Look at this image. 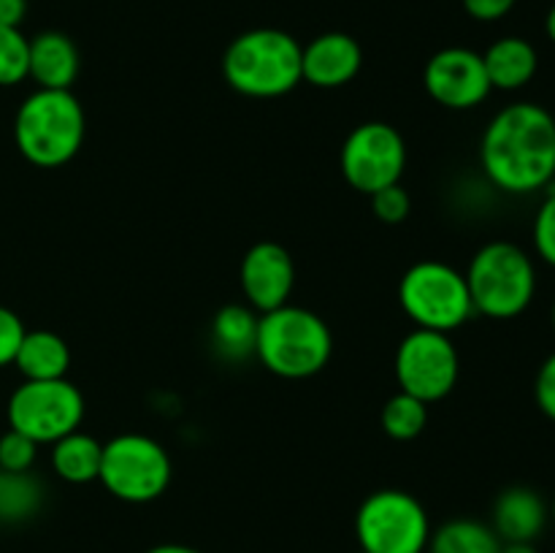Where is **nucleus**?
<instances>
[{
    "label": "nucleus",
    "mask_w": 555,
    "mask_h": 553,
    "mask_svg": "<svg viewBox=\"0 0 555 553\" xmlns=\"http://www.w3.org/2000/svg\"><path fill=\"white\" fill-rule=\"evenodd\" d=\"M488 182L509 195H531L555 179V117L540 103H509L493 114L480 139Z\"/></svg>",
    "instance_id": "f257e3e1"
},
{
    "label": "nucleus",
    "mask_w": 555,
    "mask_h": 553,
    "mask_svg": "<svg viewBox=\"0 0 555 553\" xmlns=\"http://www.w3.org/2000/svg\"><path fill=\"white\" fill-rule=\"evenodd\" d=\"M222 76L238 95L282 98L301 85V43L276 27H255L228 43Z\"/></svg>",
    "instance_id": "f03ea898"
},
{
    "label": "nucleus",
    "mask_w": 555,
    "mask_h": 553,
    "mask_svg": "<svg viewBox=\"0 0 555 553\" xmlns=\"http://www.w3.org/2000/svg\"><path fill=\"white\" fill-rule=\"evenodd\" d=\"M85 106L70 90L38 87L16 108V150L38 168H60L74 160L85 144Z\"/></svg>",
    "instance_id": "7ed1b4c3"
},
{
    "label": "nucleus",
    "mask_w": 555,
    "mask_h": 553,
    "mask_svg": "<svg viewBox=\"0 0 555 553\" xmlns=\"http://www.w3.org/2000/svg\"><path fill=\"white\" fill-rule=\"evenodd\" d=\"M334 352L328 323L307 307L285 304L258 320L255 356L282 380H307L323 372Z\"/></svg>",
    "instance_id": "20e7f679"
},
{
    "label": "nucleus",
    "mask_w": 555,
    "mask_h": 553,
    "mask_svg": "<svg viewBox=\"0 0 555 553\" xmlns=\"http://www.w3.org/2000/svg\"><path fill=\"white\" fill-rule=\"evenodd\" d=\"M475 312L491 320H513L529 309L537 293L531 255L513 242H488L472 255L464 271Z\"/></svg>",
    "instance_id": "39448f33"
},
{
    "label": "nucleus",
    "mask_w": 555,
    "mask_h": 553,
    "mask_svg": "<svg viewBox=\"0 0 555 553\" xmlns=\"http://www.w3.org/2000/svg\"><path fill=\"white\" fill-rule=\"evenodd\" d=\"M399 304L415 329L450 331L469 323L475 314L464 271L442 260H417L399 282Z\"/></svg>",
    "instance_id": "423d86ee"
},
{
    "label": "nucleus",
    "mask_w": 555,
    "mask_h": 553,
    "mask_svg": "<svg viewBox=\"0 0 555 553\" xmlns=\"http://www.w3.org/2000/svg\"><path fill=\"white\" fill-rule=\"evenodd\" d=\"M171 477V455L157 439L146 434H117L103 445L98 480L119 502H155L168 491Z\"/></svg>",
    "instance_id": "0eeeda50"
},
{
    "label": "nucleus",
    "mask_w": 555,
    "mask_h": 553,
    "mask_svg": "<svg viewBox=\"0 0 555 553\" xmlns=\"http://www.w3.org/2000/svg\"><path fill=\"white\" fill-rule=\"evenodd\" d=\"M356 537L361 551L369 553H426L431 518L412 493L379 488L358 507Z\"/></svg>",
    "instance_id": "6e6552de"
},
{
    "label": "nucleus",
    "mask_w": 555,
    "mask_h": 553,
    "mask_svg": "<svg viewBox=\"0 0 555 553\" xmlns=\"http://www.w3.org/2000/svg\"><path fill=\"white\" fill-rule=\"evenodd\" d=\"M85 396L68 377L22 380L5 404L9 428L27 434L33 442L52 445L76 432L85 421Z\"/></svg>",
    "instance_id": "1a4fd4ad"
},
{
    "label": "nucleus",
    "mask_w": 555,
    "mask_h": 553,
    "mask_svg": "<svg viewBox=\"0 0 555 553\" xmlns=\"http://www.w3.org/2000/svg\"><path fill=\"white\" fill-rule=\"evenodd\" d=\"M393 372L399 390L434 404L453 394L461 374V358L448 334L415 329L396 347Z\"/></svg>",
    "instance_id": "9d476101"
},
{
    "label": "nucleus",
    "mask_w": 555,
    "mask_h": 553,
    "mask_svg": "<svg viewBox=\"0 0 555 553\" xmlns=\"http://www.w3.org/2000/svg\"><path fill=\"white\" fill-rule=\"evenodd\" d=\"M339 166L347 184L363 195L399 184L406 168L404 136L379 119L358 125L341 144Z\"/></svg>",
    "instance_id": "9b49d317"
},
{
    "label": "nucleus",
    "mask_w": 555,
    "mask_h": 553,
    "mask_svg": "<svg viewBox=\"0 0 555 553\" xmlns=\"http://www.w3.org/2000/svg\"><path fill=\"white\" fill-rule=\"evenodd\" d=\"M423 87L439 106L450 112H469L491 95L482 54L466 47H448L431 54L423 70Z\"/></svg>",
    "instance_id": "f8f14e48"
},
{
    "label": "nucleus",
    "mask_w": 555,
    "mask_h": 553,
    "mask_svg": "<svg viewBox=\"0 0 555 553\" xmlns=\"http://www.w3.org/2000/svg\"><path fill=\"white\" fill-rule=\"evenodd\" d=\"M238 282L247 298V307L263 314L291 304L296 287V263L293 255L276 242H258L244 253Z\"/></svg>",
    "instance_id": "ddd939ff"
},
{
    "label": "nucleus",
    "mask_w": 555,
    "mask_h": 553,
    "mask_svg": "<svg viewBox=\"0 0 555 553\" xmlns=\"http://www.w3.org/2000/svg\"><path fill=\"white\" fill-rule=\"evenodd\" d=\"M363 49L347 33H323L301 47V81L320 87V90H336L345 87L361 74Z\"/></svg>",
    "instance_id": "4468645a"
},
{
    "label": "nucleus",
    "mask_w": 555,
    "mask_h": 553,
    "mask_svg": "<svg viewBox=\"0 0 555 553\" xmlns=\"http://www.w3.org/2000/svg\"><path fill=\"white\" fill-rule=\"evenodd\" d=\"M551 520L545 499L529 486H509L493 502L491 529L502 542H534Z\"/></svg>",
    "instance_id": "2eb2a0df"
},
{
    "label": "nucleus",
    "mask_w": 555,
    "mask_h": 553,
    "mask_svg": "<svg viewBox=\"0 0 555 553\" xmlns=\"http://www.w3.org/2000/svg\"><path fill=\"white\" fill-rule=\"evenodd\" d=\"M81 70V54L65 33L47 30L30 38V79L43 90H70Z\"/></svg>",
    "instance_id": "dca6fc26"
},
{
    "label": "nucleus",
    "mask_w": 555,
    "mask_h": 553,
    "mask_svg": "<svg viewBox=\"0 0 555 553\" xmlns=\"http://www.w3.org/2000/svg\"><path fill=\"white\" fill-rule=\"evenodd\" d=\"M482 63H486V74L493 90L515 92L524 90L537 76L540 54H537L534 43L526 38L504 36L482 52Z\"/></svg>",
    "instance_id": "f3484780"
},
{
    "label": "nucleus",
    "mask_w": 555,
    "mask_h": 553,
    "mask_svg": "<svg viewBox=\"0 0 555 553\" xmlns=\"http://www.w3.org/2000/svg\"><path fill=\"white\" fill-rule=\"evenodd\" d=\"M14 366L25 380H60L70 369V347L60 334L47 329L25 331Z\"/></svg>",
    "instance_id": "a211bd4d"
},
{
    "label": "nucleus",
    "mask_w": 555,
    "mask_h": 553,
    "mask_svg": "<svg viewBox=\"0 0 555 553\" xmlns=\"http://www.w3.org/2000/svg\"><path fill=\"white\" fill-rule=\"evenodd\" d=\"M260 314L247 304H225L211 320V345L225 361L242 363L255 356Z\"/></svg>",
    "instance_id": "6ab92c4d"
},
{
    "label": "nucleus",
    "mask_w": 555,
    "mask_h": 553,
    "mask_svg": "<svg viewBox=\"0 0 555 553\" xmlns=\"http://www.w3.org/2000/svg\"><path fill=\"white\" fill-rule=\"evenodd\" d=\"M49 448H52L49 450L52 472L60 480L70 483V486H85V483L98 480L103 445L92 434L76 428V432L65 434V437H60Z\"/></svg>",
    "instance_id": "aec40b11"
},
{
    "label": "nucleus",
    "mask_w": 555,
    "mask_h": 553,
    "mask_svg": "<svg viewBox=\"0 0 555 553\" xmlns=\"http://www.w3.org/2000/svg\"><path fill=\"white\" fill-rule=\"evenodd\" d=\"M428 553H502V540L491 524L477 518H453L431 529Z\"/></svg>",
    "instance_id": "412c9836"
},
{
    "label": "nucleus",
    "mask_w": 555,
    "mask_h": 553,
    "mask_svg": "<svg viewBox=\"0 0 555 553\" xmlns=\"http://www.w3.org/2000/svg\"><path fill=\"white\" fill-rule=\"evenodd\" d=\"M47 499V488L30 472L0 470V524H25L36 518Z\"/></svg>",
    "instance_id": "4be33fe9"
},
{
    "label": "nucleus",
    "mask_w": 555,
    "mask_h": 553,
    "mask_svg": "<svg viewBox=\"0 0 555 553\" xmlns=\"http://www.w3.org/2000/svg\"><path fill=\"white\" fill-rule=\"evenodd\" d=\"M379 423H383V432L390 439H396V442H410V439L421 437L423 428H426L428 404L415 399V396L404 394V390H399V394L385 401Z\"/></svg>",
    "instance_id": "5701e85b"
},
{
    "label": "nucleus",
    "mask_w": 555,
    "mask_h": 553,
    "mask_svg": "<svg viewBox=\"0 0 555 553\" xmlns=\"http://www.w3.org/2000/svg\"><path fill=\"white\" fill-rule=\"evenodd\" d=\"M30 76V38L20 27H0V87H14Z\"/></svg>",
    "instance_id": "b1692460"
},
{
    "label": "nucleus",
    "mask_w": 555,
    "mask_h": 553,
    "mask_svg": "<svg viewBox=\"0 0 555 553\" xmlns=\"http://www.w3.org/2000/svg\"><path fill=\"white\" fill-rule=\"evenodd\" d=\"M41 445L33 442L27 434L9 428L0 434V470L3 472H30L38 459Z\"/></svg>",
    "instance_id": "393cba45"
},
{
    "label": "nucleus",
    "mask_w": 555,
    "mask_h": 553,
    "mask_svg": "<svg viewBox=\"0 0 555 553\" xmlns=\"http://www.w3.org/2000/svg\"><path fill=\"white\" fill-rule=\"evenodd\" d=\"M531 239H534L537 255L555 269V188L547 190L545 201L537 209Z\"/></svg>",
    "instance_id": "a878e982"
},
{
    "label": "nucleus",
    "mask_w": 555,
    "mask_h": 553,
    "mask_svg": "<svg viewBox=\"0 0 555 553\" xmlns=\"http://www.w3.org/2000/svg\"><path fill=\"white\" fill-rule=\"evenodd\" d=\"M369 198H372L374 217H377V220H383V222H388V226L404 222L406 217H410L412 198H410V193L401 188V182L390 184V188H385V190H377V193L369 195Z\"/></svg>",
    "instance_id": "bb28decb"
},
{
    "label": "nucleus",
    "mask_w": 555,
    "mask_h": 553,
    "mask_svg": "<svg viewBox=\"0 0 555 553\" xmlns=\"http://www.w3.org/2000/svg\"><path fill=\"white\" fill-rule=\"evenodd\" d=\"M25 323L20 314L9 307H0V369L11 366L20 350L22 339H25Z\"/></svg>",
    "instance_id": "cd10ccee"
},
{
    "label": "nucleus",
    "mask_w": 555,
    "mask_h": 553,
    "mask_svg": "<svg viewBox=\"0 0 555 553\" xmlns=\"http://www.w3.org/2000/svg\"><path fill=\"white\" fill-rule=\"evenodd\" d=\"M534 399L537 407L545 417H551L555 423V352L542 361L540 372H537L534 380Z\"/></svg>",
    "instance_id": "c85d7f7f"
},
{
    "label": "nucleus",
    "mask_w": 555,
    "mask_h": 553,
    "mask_svg": "<svg viewBox=\"0 0 555 553\" xmlns=\"http://www.w3.org/2000/svg\"><path fill=\"white\" fill-rule=\"evenodd\" d=\"M518 0H461L466 14L477 22H499L515 9Z\"/></svg>",
    "instance_id": "c756f323"
},
{
    "label": "nucleus",
    "mask_w": 555,
    "mask_h": 553,
    "mask_svg": "<svg viewBox=\"0 0 555 553\" xmlns=\"http://www.w3.org/2000/svg\"><path fill=\"white\" fill-rule=\"evenodd\" d=\"M27 14V0H0V27H20Z\"/></svg>",
    "instance_id": "7c9ffc66"
},
{
    "label": "nucleus",
    "mask_w": 555,
    "mask_h": 553,
    "mask_svg": "<svg viewBox=\"0 0 555 553\" xmlns=\"http://www.w3.org/2000/svg\"><path fill=\"white\" fill-rule=\"evenodd\" d=\"M146 553H204L193 545H182V542H163V545L150 548Z\"/></svg>",
    "instance_id": "2f4dec72"
},
{
    "label": "nucleus",
    "mask_w": 555,
    "mask_h": 553,
    "mask_svg": "<svg viewBox=\"0 0 555 553\" xmlns=\"http://www.w3.org/2000/svg\"><path fill=\"white\" fill-rule=\"evenodd\" d=\"M502 553H540L534 542H502Z\"/></svg>",
    "instance_id": "473e14b6"
},
{
    "label": "nucleus",
    "mask_w": 555,
    "mask_h": 553,
    "mask_svg": "<svg viewBox=\"0 0 555 553\" xmlns=\"http://www.w3.org/2000/svg\"><path fill=\"white\" fill-rule=\"evenodd\" d=\"M545 33H547V38H551V41L555 43V3H553V9L547 11V16H545Z\"/></svg>",
    "instance_id": "72a5a7b5"
},
{
    "label": "nucleus",
    "mask_w": 555,
    "mask_h": 553,
    "mask_svg": "<svg viewBox=\"0 0 555 553\" xmlns=\"http://www.w3.org/2000/svg\"><path fill=\"white\" fill-rule=\"evenodd\" d=\"M551 520L555 524V497H553V502H551Z\"/></svg>",
    "instance_id": "f704fd0d"
},
{
    "label": "nucleus",
    "mask_w": 555,
    "mask_h": 553,
    "mask_svg": "<svg viewBox=\"0 0 555 553\" xmlns=\"http://www.w3.org/2000/svg\"><path fill=\"white\" fill-rule=\"evenodd\" d=\"M553 329H555V304H553Z\"/></svg>",
    "instance_id": "c9c22d12"
},
{
    "label": "nucleus",
    "mask_w": 555,
    "mask_h": 553,
    "mask_svg": "<svg viewBox=\"0 0 555 553\" xmlns=\"http://www.w3.org/2000/svg\"><path fill=\"white\" fill-rule=\"evenodd\" d=\"M358 553H369V551H358Z\"/></svg>",
    "instance_id": "e433bc0d"
}]
</instances>
